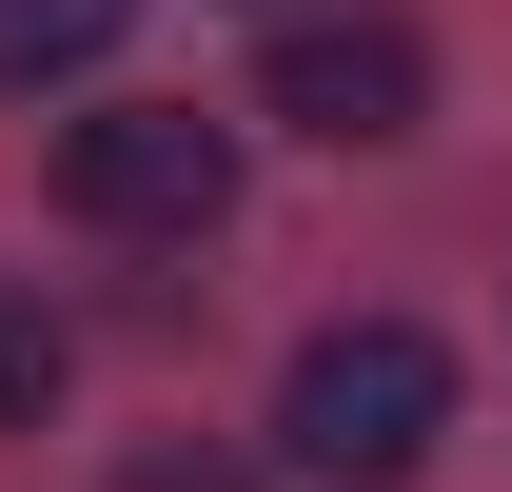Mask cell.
Masks as SVG:
<instances>
[{
	"instance_id": "6da1fadb",
	"label": "cell",
	"mask_w": 512,
	"mask_h": 492,
	"mask_svg": "<svg viewBox=\"0 0 512 492\" xmlns=\"http://www.w3.org/2000/svg\"><path fill=\"white\" fill-rule=\"evenodd\" d=\"M434 433H453V355L414 335V315H335V335H296V374H276V453H296L316 492H394Z\"/></svg>"
},
{
	"instance_id": "7a4b0ae2",
	"label": "cell",
	"mask_w": 512,
	"mask_h": 492,
	"mask_svg": "<svg viewBox=\"0 0 512 492\" xmlns=\"http://www.w3.org/2000/svg\"><path fill=\"white\" fill-rule=\"evenodd\" d=\"M60 197L99 237H217L237 217V119H197V99H99L60 138Z\"/></svg>"
},
{
	"instance_id": "3957f363",
	"label": "cell",
	"mask_w": 512,
	"mask_h": 492,
	"mask_svg": "<svg viewBox=\"0 0 512 492\" xmlns=\"http://www.w3.org/2000/svg\"><path fill=\"white\" fill-rule=\"evenodd\" d=\"M256 119H296V138H335V158H375V138L434 119V40H414V20H276Z\"/></svg>"
},
{
	"instance_id": "277c9868",
	"label": "cell",
	"mask_w": 512,
	"mask_h": 492,
	"mask_svg": "<svg viewBox=\"0 0 512 492\" xmlns=\"http://www.w3.org/2000/svg\"><path fill=\"white\" fill-rule=\"evenodd\" d=\"M138 0H0V99H40V79H99L119 60Z\"/></svg>"
},
{
	"instance_id": "5b68a950",
	"label": "cell",
	"mask_w": 512,
	"mask_h": 492,
	"mask_svg": "<svg viewBox=\"0 0 512 492\" xmlns=\"http://www.w3.org/2000/svg\"><path fill=\"white\" fill-rule=\"evenodd\" d=\"M60 374H79V335L20 296V276H0V433H40V414H60Z\"/></svg>"
},
{
	"instance_id": "8992f818",
	"label": "cell",
	"mask_w": 512,
	"mask_h": 492,
	"mask_svg": "<svg viewBox=\"0 0 512 492\" xmlns=\"http://www.w3.org/2000/svg\"><path fill=\"white\" fill-rule=\"evenodd\" d=\"M119 492H256V473H237V453H138Z\"/></svg>"
}]
</instances>
